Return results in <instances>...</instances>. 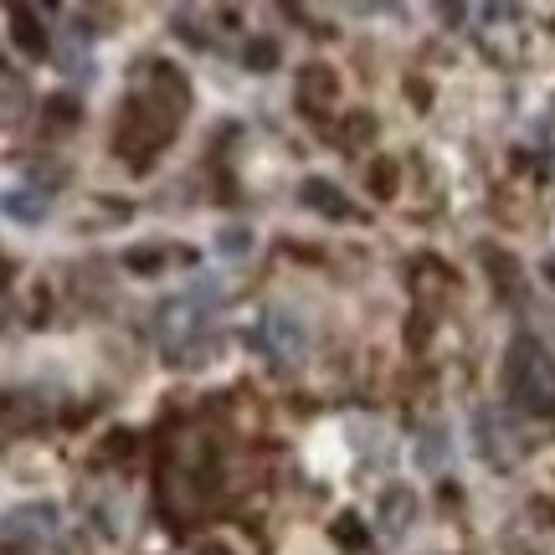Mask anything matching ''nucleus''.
Instances as JSON below:
<instances>
[{
  "mask_svg": "<svg viewBox=\"0 0 555 555\" xmlns=\"http://www.w3.org/2000/svg\"><path fill=\"white\" fill-rule=\"evenodd\" d=\"M509 386L515 397L530 406V412L551 416L555 412V360L540 350L535 339H519L515 345V360H509Z\"/></svg>",
  "mask_w": 555,
  "mask_h": 555,
  "instance_id": "f257e3e1",
  "label": "nucleus"
},
{
  "mask_svg": "<svg viewBox=\"0 0 555 555\" xmlns=\"http://www.w3.org/2000/svg\"><path fill=\"white\" fill-rule=\"evenodd\" d=\"M478 427V442H483V453L494 457V463H509V457L519 453V437H515V422L504 412H478L474 416Z\"/></svg>",
  "mask_w": 555,
  "mask_h": 555,
  "instance_id": "f03ea898",
  "label": "nucleus"
},
{
  "mask_svg": "<svg viewBox=\"0 0 555 555\" xmlns=\"http://www.w3.org/2000/svg\"><path fill=\"white\" fill-rule=\"evenodd\" d=\"M268 345H273L283 360H304V350H309V330L298 324L294 314H268Z\"/></svg>",
  "mask_w": 555,
  "mask_h": 555,
  "instance_id": "7ed1b4c3",
  "label": "nucleus"
},
{
  "mask_svg": "<svg viewBox=\"0 0 555 555\" xmlns=\"http://www.w3.org/2000/svg\"><path fill=\"white\" fill-rule=\"evenodd\" d=\"M448 463V442L442 433H422V468H442Z\"/></svg>",
  "mask_w": 555,
  "mask_h": 555,
  "instance_id": "20e7f679",
  "label": "nucleus"
}]
</instances>
